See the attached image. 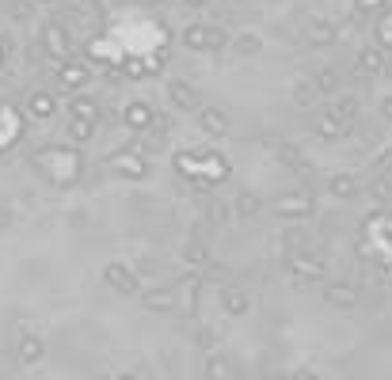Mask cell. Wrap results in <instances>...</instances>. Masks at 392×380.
Returning <instances> with one entry per match:
<instances>
[{"mask_svg": "<svg viewBox=\"0 0 392 380\" xmlns=\"http://www.w3.org/2000/svg\"><path fill=\"white\" fill-rule=\"evenodd\" d=\"M183 42L190 50H225L229 46V35L221 27H206V23H190L183 31Z\"/></svg>", "mask_w": 392, "mask_h": 380, "instance_id": "6da1fadb", "label": "cell"}, {"mask_svg": "<svg viewBox=\"0 0 392 380\" xmlns=\"http://www.w3.org/2000/svg\"><path fill=\"white\" fill-rule=\"evenodd\" d=\"M289 274L301 278V282H324V274H328V266H324V259H316L312 251H294L286 259Z\"/></svg>", "mask_w": 392, "mask_h": 380, "instance_id": "7a4b0ae2", "label": "cell"}, {"mask_svg": "<svg viewBox=\"0 0 392 380\" xmlns=\"http://www.w3.org/2000/svg\"><path fill=\"white\" fill-rule=\"evenodd\" d=\"M103 282H107L110 289H115V293L130 297L133 289H138V274H133L126 263H107V270H103Z\"/></svg>", "mask_w": 392, "mask_h": 380, "instance_id": "3957f363", "label": "cell"}, {"mask_svg": "<svg viewBox=\"0 0 392 380\" xmlns=\"http://www.w3.org/2000/svg\"><path fill=\"white\" fill-rule=\"evenodd\" d=\"M110 167H115L118 175H130V179H145V175H149V164H145L138 152H118V156H110Z\"/></svg>", "mask_w": 392, "mask_h": 380, "instance_id": "277c9868", "label": "cell"}, {"mask_svg": "<svg viewBox=\"0 0 392 380\" xmlns=\"http://www.w3.org/2000/svg\"><path fill=\"white\" fill-rule=\"evenodd\" d=\"M167 99H172L175 110H198V92L187 80H172V84H167Z\"/></svg>", "mask_w": 392, "mask_h": 380, "instance_id": "5b68a950", "label": "cell"}, {"mask_svg": "<svg viewBox=\"0 0 392 380\" xmlns=\"http://www.w3.org/2000/svg\"><path fill=\"white\" fill-rule=\"evenodd\" d=\"M274 213H282V217H309L312 213V198L309 194H286V198H278V202H274Z\"/></svg>", "mask_w": 392, "mask_h": 380, "instance_id": "8992f818", "label": "cell"}, {"mask_svg": "<svg viewBox=\"0 0 392 380\" xmlns=\"http://www.w3.org/2000/svg\"><path fill=\"white\" fill-rule=\"evenodd\" d=\"M335 38H339V31H335V23H328V19H312L309 31H305L309 46H331Z\"/></svg>", "mask_w": 392, "mask_h": 380, "instance_id": "52a82bcc", "label": "cell"}, {"mask_svg": "<svg viewBox=\"0 0 392 380\" xmlns=\"http://www.w3.org/2000/svg\"><path fill=\"white\" fill-rule=\"evenodd\" d=\"M312 130H316L320 137H328V141H339V137H346V130H351V126H346V122H339L331 110H324L320 118H312Z\"/></svg>", "mask_w": 392, "mask_h": 380, "instance_id": "ba28073f", "label": "cell"}, {"mask_svg": "<svg viewBox=\"0 0 392 380\" xmlns=\"http://www.w3.org/2000/svg\"><path fill=\"white\" fill-rule=\"evenodd\" d=\"M354 65H358V73H381L385 69V46H362L358 50V58H354Z\"/></svg>", "mask_w": 392, "mask_h": 380, "instance_id": "9c48e42d", "label": "cell"}, {"mask_svg": "<svg viewBox=\"0 0 392 380\" xmlns=\"http://www.w3.org/2000/svg\"><path fill=\"white\" fill-rule=\"evenodd\" d=\"M198 126H202L210 137H225V133H229V122H225V115H221L217 107H202V110H198Z\"/></svg>", "mask_w": 392, "mask_h": 380, "instance_id": "30bf717a", "label": "cell"}, {"mask_svg": "<svg viewBox=\"0 0 392 380\" xmlns=\"http://www.w3.org/2000/svg\"><path fill=\"white\" fill-rule=\"evenodd\" d=\"M88 80H92V73H88L84 65H73V61H65L61 69H58V84H61V88H84Z\"/></svg>", "mask_w": 392, "mask_h": 380, "instance_id": "8fae6325", "label": "cell"}, {"mask_svg": "<svg viewBox=\"0 0 392 380\" xmlns=\"http://www.w3.org/2000/svg\"><path fill=\"white\" fill-rule=\"evenodd\" d=\"M328 194H331V198H339V202H346V198H354V194H358L354 175H346V171L331 175V179H328Z\"/></svg>", "mask_w": 392, "mask_h": 380, "instance_id": "7c38bea8", "label": "cell"}, {"mask_svg": "<svg viewBox=\"0 0 392 380\" xmlns=\"http://www.w3.org/2000/svg\"><path fill=\"white\" fill-rule=\"evenodd\" d=\"M42 350H46V346H42L38 334H24L16 354H19V361H24V365H38V361H42Z\"/></svg>", "mask_w": 392, "mask_h": 380, "instance_id": "4fadbf2b", "label": "cell"}, {"mask_svg": "<svg viewBox=\"0 0 392 380\" xmlns=\"http://www.w3.org/2000/svg\"><path fill=\"white\" fill-rule=\"evenodd\" d=\"M324 297L331 300L335 308H351L354 300H358V293H354V285H346V282H331L328 289H324Z\"/></svg>", "mask_w": 392, "mask_h": 380, "instance_id": "5bb4252c", "label": "cell"}, {"mask_svg": "<svg viewBox=\"0 0 392 380\" xmlns=\"http://www.w3.org/2000/svg\"><path fill=\"white\" fill-rule=\"evenodd\" d=\"M153 118H156V115H153L149 103H130V107H126V126H130V130H149Z\"/></svg>", "mask_w": 392, "mask_h": 380, "instance_id": "9a60e30c", "label": "cell"}, {"mask_svg": "<svg viewBox=\"0 0 392 380\" xmlns=\"http://www.w3.org/2000/svg\"><path fill=\"white\" fill-rule=\"evenodd\" d=\"M42 38H46V46H50L53 53H58V58H69V50H73V46H69V35L61 31V23H50Z\"/></svg>", "mask_w": 392, "mask_h": 380, "instance_id": "2e32d148", "label": "cell"}, {"mask_svg": "<svg viewBox=\"0 0 392 380\" xmlns=\"http://www.w3.org/2000/svg\"><path fill=\"white\" fill-rule=\"evenodd\" d=\"M221 305H225V312L229 316H244V312H248V293H244V289H225V293H221Z\"/></svg>", "mask_w": 392, "mask_h": 380, "instance_id": "e0dca14e", "label": "cell"}, {"mask_svg": "<svg viewBox=\"0 0 392 380\" xmlns=\"http://www.w3.org/2000/svg\"><path fill=\"white\" fill-rule=\"evenodd\" d=\"M309 84L316 88L320 95H335V92H339V73H335V69H320V73H312Z\"/></svg>", "mask_w": 392, "mask_h": 380, "instance_id": "ac0fdd59", "label": "cell"}, {"mask_svg": "<svg viewBox=\"0 0 392 380\" xmlns=\"http://www.w3.org/2000/svg\"><path fill=\"white\" fill-rule=\"evenodd\" d=\"M328 110H331V115L339 118V122H346V126H351V122L358 118V99H354V95H339Z\"/></svg>", "mask_w": 392, "mask_h": 380, "instance_id": "d6986e66", "label": "cell"}, {"mask_svg": "<svg viewBox=\"0 0 392 380\" xmlns=\"http://www.w3.org/2000/svg\"><path fill=\"white\" fill-rule=\"evenodd\" d=\"M145 308L149 312H172L175 308V289H156V293L145 297Z\"/></svg>", "mask_w": 392, "mask_h": 380, "instance_id": "ffe728a7", "label": "cell"}, {"mask_svg": "<svg viewBox=\"0 0 392 380\" xmlns=\"http://www.w3.org/2000/svg\"><path fill=\"white\" fill-rule=\"evenodd\" d=\"M27 107H31V115H35V118H50L53 110H58V103H53L50 92H35L27 99Z\"/></svg>", "mask_w": 392, "mask_h": 380, "instance_id": "44dd1931", "label": "cell"}, {"mask_svg": "<svg viewBox=\"0 0 392 380\" xmlns=\"http://www.w3.org/2000/svg\"><path fill=\"white\" fill-rule=\"evenodd\" d=\"M259 209H263V206H259V198H255L252 190H240V194H237V213H240V217H255Z\"/></svg>", "mask_w": 392, "mask_h": 380, "instance_id": "7402d4cb", "label": "cell"}, {"mask_svg": "<svg viewBox=\"0 0 392 380\" xmlns=\"http://www.w3.org/2000/svg\"><path fill=\"white\" fill-rule=\"evenodd\" d=\"M73 118L99 122V103H96V99H73Z\"/></svg>", "mask_w": 392, "mask_h": 380, "instance_id": "603a6c76", "label": "cell"}, {"mask_svg": "<svg viewBox=\"0 0 392 380\" xmlns=\"http://www.w3.org/2000/svg\"><path fill=\"white\" fill-rule=\"evenodd\" d=\"M206 380H232V369L225 365V357H210L206 361Z\"/></svg>", "mask_w": 392, "mask_h": 380, "instance_id": "cb8c5ba5", "label": "cell"}, {"mask_svg": "<svg viewBox=\"0 0 392 380\" xmlns=\"http://www.w3.org/2000/svg\"><path fill=\"white\" fill-rule=\"evenodd\" d=\"M92 130H96V122H88V118H73L69 122V137L73 141H88V137H92Z\"/></svg>", "mask_w": 392, "mask_h": 380, "instance_id": "d4e9b609", "label": "cell"}, {"mask_svg": "<svg viewBox=\"0 0 392 380\" xmlns=\"http://www.w3.org/2000/svg\"><path fill=\"white\" fill-rule=\"evenodd\" d=\"M229 46L237 50V53H255V50L263 46V42L255 38V35H237V38H229Z\"/></svg>", "mask_w": 392, "mask_h": 380, "instance_id": "484cf974", "label": "cell"}, {"mask_svg": "<svg viewBox=\"0 0 392 380\" xmlns=\"http://www.w3.org/2000/svg\"><path fill=\"white\" fill-rule=\"evenodd\" d=\"M316 99H320V92H316V88H312L309 80H305V84H297V103H301V107H312Z\"/></svg>", "mask_w": 392, "mask_h": 380, "instance_id": "4316f807", "label": "cell"}, {"mask_svg": "<svg viewBox=\"0 0 392 380\" xmlns=\"http://www.w3.org/2000/svg\"><path fill=\"white\" fill-rule=\"evenodd\" d=\"M377 35H381V42H385V50H392V12L385 16L381 12V23H377Z\"/></svg>", "mask_w": 392, "mask_h": 380, "instance_id": "83f0119b", "label": "cell"}, {"mask_svg": "<svg viewBox=\"0 0 392 380\" xmlns=\"http://www.w3.org/2000/svg\"><path fill=\"white\" fill-rule=\"evenodd\" d=\"M385 4H388V0H354V12L358 16H369V12H377V8L385 12Z\"/></svg>", "mask_w": 392, "mask_h": 380, "instance_id": "f1b7e54d", "label": "cell"}, {"mask_svg": "<svg viewBox=\"0 0 392 380\" xmlns=\"http://www.w3.org/2000/svg\"><path fill=\"white\" fill-rule=\"evenodd\" d=\"M373 167H377V171H392V149H381L373 156Z\"/></svg>", "mask_w": 392, "mask_h": 380, "instance_id": "f546056e", "label": "cell"}, {"mask_svg": "<svg viewBox=\"0 0 392 380\" xmlns=\"http://www.w3.org/2000/svg\"><path fill=\"white\" fill-rule=\"evenodd\" d=\"M206 217H210V221H214V225H221V221H225V217H229V209H225V206H221V202H214V206H210V209H206Z\"/></svg>", "mask_w": 392, "mask_h": 380, "instance_id": "4dcf8cb0", "label": "cell"}, {"mask_svg": "<svg viewBox=\"0 0 392 380\" xmlns=\"http://www.w3.org/2000/svg\"><path fill=\"white\" fill-rule=\"evenodd\" d=\"M187 263H206V248H198V243H190V248H187Z\"/></svg>", "mask_w": 392, "mask_h": 380, "instance_id": "1f68e13d", "label": "cell"}, {"mask_svg": "<svg viewBox=\"0 0 392 380\" xmlns=\"http://www.w3.org/2000/svg\"><path fill=\"white\" fill-rule=\"evenodd\" d=\"M195 342H198V346H214V331H210V327H202V331L195 334Z\"/></svg>", "mask_w": 392, "mask_h": 380, "instance_id": "d6a6232c", "label": "cell"}, {"mask_svg": "<svg viewBox=\"0 0 392 380\" xmlns=\"http://www.w3.org/2000/svg\"><path fill=\"white\" fill-rule=\"evenodd\" d=\"M381 118L392 122V95H388V99H381Z\"/></svg>", "mask_w": 392, "mask_h": 380, "instance_id": "836d02e7", "label": "cell"}, {"mask_svg": "<svg viewBox=\"0 0 392 380\" xmlns=\"http://www.w3.org/2000/svg\"><path fill=\"white\" fill-rule=\"evenodd\" d=\"M294 380H320V376H316V373H309V369H297Z\"/></svg>", "mask_w": 392, "mask_h": 380, "instance_id": "e575fe53", "label": "cell"}, {"mask_svg": "<svg viewBox=\"0 0 392 380\" xmlns=\"http://www.w3.org/2000/svg\"><path fill=\"white\" fill-rule=\"evenodd\" d=\"M385 76H392V50H385V69H381Z\"/></svg>", "mask_w": 392, "mask_h": 380, "instance_id": "d590c367", "label": "cell"}, {"mask_svg": "<svg viewBox=\"0 0 392 380\" xmlns=\"http://www.w3.org/2000/svg\"><path fill=\"white\" fill-rule=\"evenodd\" d=\"M187 4H190V8H202V4H206V0H187Z\"/></svg>", "mask_w": 392, "mask_h": 380, "instance_id": "8d00e7d4", "label": "cell"}, {"mask_svg": "<svg viewBox=\"0 0 392 380\" xmlns=\"http://www.w3.org/2000/svg\"><path fill=\"white\" fill-rule=\"evenodd\" d=\"M118 380H138V376H118Z\"/></svg>", "mask_w": 392, "mask_h": 380, "instance_id": "74e56055", "label": "cell"}, {"mask_svg": "<svg viewBox=\"0 0 392 380\" xmlns=\"http://www.w3.org/2000/svg\"><path fill=\"white\" fill-rule=\"evenodd\" d=\"M145 4H160V0H145Z\"/></svg>", "mask_w": 392, "mask_h": 380, "instance_id": "f35d334b", "label": "cell"}, {"mask_svg": "<svg viewBox=\"0 0 392 380\" xmlns=\"http://www.w3.org/2000/svg\"><path fill=\"white\" fill-rule=\"evenodd\" d=\"M0 61H4V46H0Z\"/></svg>", "mask_w": 392, "mask_h": 380, "instance_id": "ab89813d", "label": "cell"}]
</instances>
